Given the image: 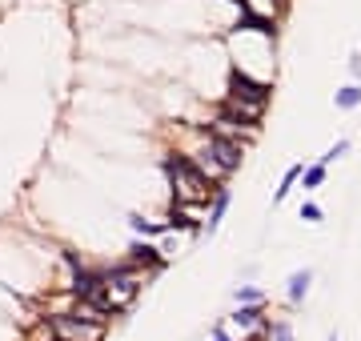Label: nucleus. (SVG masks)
Returning a JSON list of instances; mask_svg holds the SVG:
<instances>
[{
  "instance_id": "1",
  "label": "nucleus",
  "mask_w": 361,
  "mask_h": 341,
  "mask_svg": "<svg viewBox=\"0 0 361 341\" xmlns=\"http://www.w3.org/2000/svg\"><path fill=\"white\" fill-rule=\"evenodd\" d=\"M161 169H165L168 185H173V205H205V201H213L217 185H209V177L193 165L189 153H165Z\"/></svg>"
},
{
  "instance_id": "2",
  "label": "nucleus",
  "mask_w": 361,
  "mask_h": 341,
  "mask_svg": "<svg viewBox=\"0 0 361 341\" xmlns=\"http://www.w3.org/2000/svg\"><path fill=\"white\" fill-rule=\"evenodd\" d=\"M269 96H273V89L265 81H253L245 68H233V76H229V105H237V109H245L249 116L261 121Z\"/></svg>"
},
{
  "instance_id": "3",
  "label": "nucleus",
  "mask_w": 361,
  "mask_h": 341,
  "mask_svg": "<svg viewBox=\"0 0 361 341\" xmlns=\"http://www.w3.org/2000/svg\"><path fill=\"white\" fill-rule=\"evenodd\" d=\"M205 157L213 161L217 169H221V177H229V173H237L241 169V161H245V145H237V141H229V136H217V133H209L205 129Z\"/></svg>"
},
{
  "instance_id": "4",
  "label": "nucleus",
  "mask_w": 361,
  "mask_h": 341,
  "mask_svg": "<svg viewBox=\"0 0 361 341\" xmlns=\"http://www.w3.org/2000/svg\"><path fill=\"white\" fill-rule=\"evenodd\" d=\"M45 321L52 329V341H105V329H109V325H93V321H76L69 313L45 318Z\"/></svg>"
},
{
  "instance_id": "5",
  "label": "nucleus",
  "mask_w": 361,
  "mask_h": 341,
  "mask_svg": "<svg viewBox=\"0 0 361 341\" xmlns=\"http://www.w3.org/2000/svg\"><path fill=\"white\" fill-rule=\"evenodd\" d=\"M120 261H124V265H133V269H141V273H149V277H157V273L168 265L165 257H161V249H157L153 241H141V237H137V241L124 249V257H120Z\"/></svg>"
},
{
  "instance_id": "6",
  "label": "nucleus",
  "mask_w": 361,
  "mask_h": 341,
  "mask_svg": "<svg viewBox=\"0 0 361 341\" xmlns=\"http://www.w3.org/2000/svg\"><path fill=\"white\" fill-rule=\"evenodd\" d=\"M233 325L237 329H253V333H265L269 329V318H265V305H237L233 309Z\"/></svg>"
},
{
  "instance_id": "7",
  "label": "nucleus",
  "mask_w": 361,
  "mask_h": 341,
  "mask_svg": "<svg viewBox=\"0 0 361 341\" xmlns=\"http://www.w3.org/2000/svg\"><path fill=\"white\" fill-rule=\"evenodd\" d=\"M229 201H233V193L225 189V185H217L213 189V205H209V217H205V233H217L221 229V221H225V213H229Z\"/></svg>"
},
{
  "instance_id": "8",
  "label": "nucleus",
  "mask_w": 361,
  "mask_h": 341,
  "mask_svg": "<svg viewBox=\"0 0 361 341\" xmlns=\"http://www.w3.org/2000/svg\"><path fill=\"white\" fill-rule=\"evenodd\" d=\"M237 28H253V32H261V37H277V17H261V12H241Z\"/></svg>"
},
{
  "instance_id": "9",
  "label": "nucleus",
  "mask_w": 361,
  "mask_h": 341,
  "mask_svg": "<svg viewBox=\"0 0 361 341\" xmlns=\"http://www.w3.org/2000/svg\"><path fill=\"white\" fill-rule=\"evenodd\" d=\"M309 285H313V273L309 269L289 273V305H301V301H305V293H309Z\"/></svg>"
},
{
  "instance_id": "10",
  "label": "nucleus",
  "mask_w": 361,
  "mask_h": 341,
  "mask_svg": "<svg viewBox=\"0 0 361 341\" xmlns=\"http://www.w3.org/2000/svg\"><path fill=\"white\" fill-rule=\"evenodd\" d=\"M129 229H133L137 237H144V241H149V237H165V225H161V221H149V217H141V213L129 217Z\"/></svg>"
},
{
  "instance_id": "11",
  "label": "nucleus",
  "mask_w": 361,
  "mask_h": 341,
  "mask_svg": "<svg viewBox=\"0 0 361 341\" xmlns=\"http://www.w3.org/2000/svg\"><path fill=\"white\" fill-rule=\"evenodd\" d=\"M333 105L337 109H358L361 105V85H341V89L333 92Z\"/></svg>"
},
{
  "instance_id": "12",
  "label": "nucleus",
  "mask_w": 361,
  "mask_h": 341,
  "mask_svg": "<svg viewBox=\"0 0 361 341\" xmlns=\"http://www.w3.org/2000/svg\"><path fill=\"white\" fill-rule=\"evenodd\" d=\"M325 177H329V169L317 161V165H309V169H301V189H321Z\"/></svg>"
},
{
  "instance_id": "13",
  "label": "nucleus",
  "mask_w": 361,
  "mask_h": 341,
  "mask_svg": "<svg viewBox=\"0 0 361 341\" xmlns=\"http://www.w3.org/2000/svg\"><path fill=\"white\" fill-rule=\"evenodd\" d=\"M301 169H305V165H289V169H285V177H281V189L273 193V201H285V197H289V189L301 181Z\"/></svg>"
},
{
  "instance_id": "14",
  "label": "nucleus",
  "mask_w": 361,
  "mask_h": 341,
  "mask_svg": "<svg viewBox=\"0 0 361 341\" xmlns=\"http://www.w3.org/2000/svg\"><path fill=\"white\" fill-rule=\"evenodd\" d=\"M233 297H237V305H265V293L257 289V285H237Z\"/></svg>"
},
{
  "instance_id": "15",
  "label": "nucleus",
  "mask_w": 361,
  "mask_h": 341,
  "mask_svg": "<svg viewBox=\"0 0 361 341\" xmlns=\"http://www.w3.org/2000/svg\"><path fill=\"white\" fill-rule=\"evenodd\" d=\"M265 341H293V325H289V321H269Z\"/></svg>"
},
{
  "instance_id": "16",
  "label": "nucleus",
  "mask_w": 361,
  "mask_h": 341,
  "mask_svg": "<svg viewBox=\"0 0 361 341\" xmlns=\"http://www.w3.org/2000/svg\"><path fill=\"white\" fill-rule=\"evenodd\" d=\"M345 153H349V141H337V145H329V149H325V157H321V165L329 169V165H333V161H341Z\"/></svg>"
},
{
  "instance_id": "17",
  "label": "nucleus",
  "mask_w": 361,
  "mask_h": 341,
  "mask_svg": "<svg viewBox=\"0 0 361 341\" xmlns=\"http://www.w3.org/2000/svg\"><path fill=\"white\" fill-rule=\"evenodd\" d=\"M321 217H325V213H321V205H317V201H305V205H301V221H309V225H317Z\"/></svg>"
},
{
  "instance_id": "18",
  "label": "nucleus",
  "mask_w": 361,
  "mask_h": 341,
  "mask_svg": "<svg viewBox=\"0 0 361 341\" xmlns=\"http://www.w3.org/2000/svg\"><path fill=\"white\" fill-rule=\"evenodd\" d=\"M349 72H353V85H361V52L349 56Z\"/></svg>"
},
{
  "instance_id": "19",
  "label": "nucleus",
  "mask_w": 361,
  "mask_h": 341,
  "mask_svg": "<svg viewBox=\"0 0 361 341\" xmlns=\"http://www.w3.org/2000/svg\"><path fill=\"white\" fill-rule=\"evenodd\" d=\"M209 341H233V338H229V329H225V325H217L213 333H209Z\"/></svg>"
},
{
  "instance_id": "20",
  "label": "nucleus",
  "mask_w": 361,
  "mask_h": 341,
  "mask_svg": "<svg viewBox=\"0 0 361 341\" xmlns=\"http://www.w3.org/2000/svg\"><path fill=\"white\" fill-rule=\"evenodd\" d=\"M277 4H285V0H277Z\"/></svg>"
}]
</instances>
